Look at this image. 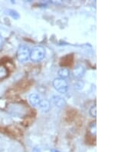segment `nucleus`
<instances>
[{"label": "nucleus", "mask_w": 138, "mask_h": 152, "mask_svg": "<svg viewBox=\"0 0 138 152\" xmlns=\"http://www.w3.org/2000/svg\"><path fill=\"white\" fill-rule=\"evenodd\" d=\"M39 106L40 109L44 111V112H48L50 110V102L48 100H46V99L41 100Z\"/></svg>", "instance_id": "6e6552de"}, {"label": "nucleus", "mask_w": 138, "mask_h": 152, "mask_svg": "<svg viewBox=\"0 0 138 152\" xmlns=\"http://www.w3.org/2000/svg\"><path fill=\"white\" fill-rule=\"evenodd\" d=\"M53 86L58 92L63 93V94L66 93L68 89V82L64 78H55L53 81Z\"/></svg>", "instance_id": "7ed1b4c3"}, {"label": "nucleus", "mask_w": 138, "mask_h": 152, "mask_svg": "<svg viewBox=\"0 0 138 152\" xmlns=\"http://www.w3.org/2000/svg\"><path fill=\"white\" fill-rule=\"evenodd\" d=\"M51 152H58V151H55V150H51Z\"/></svg>", "instance_id": "2eb2a0df"}, {"label": "nucleus", "mask_w": 138, "mask_h": 152, "mask_svg": "<svg viewBox=\"0 0 138 152\" xmlns=\"http://www.w3.org/2000/svg\"><path fill=\"white\" fill-rule=\"evenodd\" d=\"M45 56V49L41 45H37L30 50L29 58L34 62H39L44 59Z\"/></svg>", "instance_id": "f257e3e1"}, {"label": "nucleus", "mask_w": 138, "mask_h": 152, "mask_svg": "<svg viewBox=\"0 0 138 152\" xmlns=\"http://www.w3.org/2000/svg\"><path fill=\"white\" fill-rule=\"evenodd\" d=\"M8 70L6 67L2 65H0V79H4L8 76Z\"/></svg>", "instance_id": "1a4fd4ad"}, {"label": "nucleus", "mask_w": 138, "mask_h": 152, "mask_svg": "<svg viewBox=\"0 0 138 152\" xmlns=\"http://www.w3.org/2000/svg\"><path fill=\"white\" fill-rule=\"evenodd\" d=\"M28 101H29V103L31 105L37 106L39 105V103H40L41 98L39 95H37V94H31V95H29Z\"/></svg>", "instance_id": "423d86ee"}, {"label": "nucleus", "mask_w": 138, "mask_h": 152, "mask_svg": "<svg viewBox=\"0 0 138 152\" xmlns=\"http://www.w3.org/2000/svg\"><path fill=\"white\" fill-rule=\"evenodd\" d=\"M30 49L26 45H21L19 46L16 52V58L18 61L25 62L29 58Z\"/></svg>", "instance_id": "f03ea898"}, {"label": "nucleus", "mask_w": 138, "mask_h": 152, "mask_svg": "<svg viewBox=\"0 0 138 152\" xmlns=\"http://www.w3.org/2000/svg\"><path fill=\"white\" fill-rule=\"evenodd\" d=\"M89 131L91 132L92 134H96V122H91L90 124V126H89Z\"/></svg>", "instance_id": "f8f14e48"}, {"label": "nucleus", "mask_w": 138, "mask_h": 152, "mask_svg": "<svg viewBox=\"0 0 138 152\" xmlns=\"http://www.w3.org/2000/svg\"><path fill=\"white\" fill-rule=\"evenodd\" d=\"M6 12H7L6 14L9 15L11 17H12L14 19H18L19 18H20V15H19V14H18L16 11H15V10H6Z\"/></svg>", "instance_id": "9d476101"}, {"label": "nucleus", "mask_w": 138, "mask_h": 152, "mask_svg": "<svg viewBox=\"0 0 138 152\" xmlns=\"http://www.w3.org/2000/svg\"><path fill=\"white\" fill-rule=\"evenodd\" d=\"M3 43H4V41H3V39H2V36L0 35V51L2 50V46H3Z\"/></svg>", "instance_id": "4468645a"}, {"label": "nucleus", "mask_w": 138, "mask_h": 152, "mask_svg": "<svg viewBox=\"0 0 138 152\" xmlns=\"http://www.w3.org/2000/svg\"><path fill=\"white\" fill-rule=\"evenodd\" d=\"M52 101L54 105L58 107V108H64V106L66 105V102L64 100V98H63L61 96H58V95L54 96L52 98Z\"/></svg>", "instance_id": "39448f33"}, {"label": "nucleus", "mask_w": 138, "mask_h": 152, "mask_svg": "<svg viewBox=\"0 0 138 152\" xmlns=\"http://www.w3.org/2000/svg\"><path fill=\"white\" fill-rule=\"evenodd\" d=\"M89 114L91 117L96 118V116H97V106H96V104L92 105L91 107L90 110H89Z\"/></svg>", "instance_id": "9b49d317"}, {"label": "nucleus", "mask_w": 138, "mask_h": 152, "mask_svg": "<svg viewBox=\"0 0 138 152\" xmlns=\"http://www.w3.org/2000/svg\"><path fill=\"white\" fill-rule=\"evenodd\" d=\"M58 78L65 79L70 75V71L67 68H61L58 72Z\"/></svg>", "instance_id": "0eeeda50"}, {"label": "nucleus", "mask_w": 138, "mask_h": 152, "mask_svg": "<svg viewBox=\"0 0 138 152\" xmlns=\"http://www.w3.org/2000/svg\"><path fill=\"white\" fill-rule=\"evenodd\" d=\"M72 74H73V75L77 78H82L83 76L85 75V67L81 65H76V66L74 67V69H73Z\"/></svg>", "instance_id": "20e7f679"}, {"label": "nucleus", "mask_w": 138, "mask_h": 152, "mask_svg": "<svg viewBox=\"0 0 138 152\" xmlns=\"http://www.w3.org/2000/svg\"><path fill=\"white\" fill-rule=\"evenodd\" d=\"M83 86H84V83L82 82H81V81H79V82H77L75 83V85H74V88H76L77 90H80V89L82 88Z\"/></svg>", "instance_id": "ddd939ff"}]
</instances>
